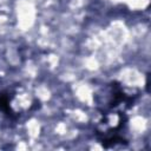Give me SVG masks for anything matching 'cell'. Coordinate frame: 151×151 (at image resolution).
<instances>
[{
    "label": "cell",
    "mask_w": 151,
    "mask_h": 151,
    "mask_svg": "<svg viewBox=\"0 0 151 151\" xmlns=\"http://www.w3.org/2000/svg\"><path fill=\"white\" fill-rule=\"evenodd\" d=\"M0 110H5V111H8V110H9L8 99H7V97L4 96V94H0Z\"/></svg>",
    "instance_id": "6da1fadb"
}]
</instances>
